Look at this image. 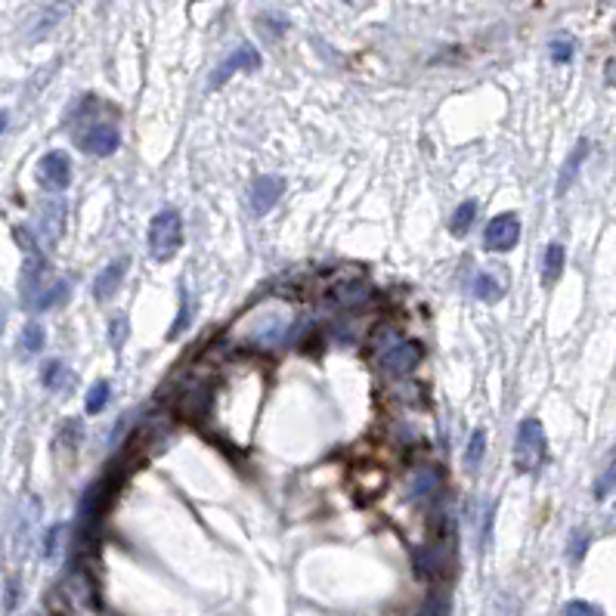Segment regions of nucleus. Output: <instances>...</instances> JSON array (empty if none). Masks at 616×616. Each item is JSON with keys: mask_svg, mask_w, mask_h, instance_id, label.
<instances>
[{"mask_svg": "<svg viewBox=\"0 0 616 616\" xmlns=\"http://www.w3.org/2000/svg\"><path fill=\"white\" fill-rule=\"evenodd\" d=\"M62 532H66V527H62V524H60V527H53V530H50V536H47V542H44V551H47V557H53L56 555V548H60V536H62Z\"/></svg>", "mask_w": 616, "mask_h": 616, "instance_id": "24", "label": "nucleus"}, {"mask_svg": "<svg viewBox=\"0 0 616 616\" xmlns=\"http://www.w3.org/2000/svg\"><path fill=\"white\" fill-rule=\"evenodd\" d=\"M66 378H68V369L62 365V359H50V363H44L41 384H44L47 390H60Z\"/></svg>", "mask_w": 616, "mask_h": 616, "instance_id": "17", "label": "nucleus"}, {"mask_svg": "<svg viewBox=\"0 0 616 616\" xmlns=\"http://www.w3.org/2000/svg\"><path fill=\"white\" fill-rule=\"evenodd\" d=\"M41 239H47V242H56L62 236V227H66V204L62 202H47L41 208Z\"/></svg>", "mask_w": 616, "mask_h": 616, "instance_id": "10", "label": "nucleus"}, {"mask_svg": "<svg viewBox=\"0 0 616 616\" xmlns=\"http://www.w3.org/2000/svg\"><path fill=\"white\" fill-rule=\"evenodd\" d=\"M474 294H477L480 300H499L502 298V282H496L490 273H480L477 279H474Z\"/></svg>", "mask_w": 616, "mask_h": 616, "instance_id": "19", "label": "nucleus"}, {"mask_svg": "<svg viewBox=\"0 0 616 616\" xmlns=\"http://www.w3.org/2000/svg\"><path fill=\"white\" fill-rule=\"evenodd\" d=\"M613 490H616V455L607 461V468L601 471V477L595 480V499L601 502V499H607Z\"/></svg>", "mask_w": 616, "mask_h": 616, "instance_id": "20", "label": "nucleus"}, {"mask_svg": "<svg viewBox=\"0 0 616 616\" xmlns=\"http://www.w3.org/2000/svg\"><path fill=\"white\" fill-rule=\"evenodd\" d=\"M75 143L81 146V152L96 158H108L118 152L121 146V131L115 127V121L102 118H84L75 127Z\"/></svg>", "mask_w": 616, "mask_h": 616, "instance_id": "3", "label": "nucleus"}, {"mask_svg": "<svg viewBox=\"0 0 616 616\" xmlns=\"http://www.w3.org/2000/svg\"><path fill=\"white\" fill-rule=\"evenodd\" d=\"M37 180H41L44 189L50 192H62L72 183V162H68L66 152L53 149L37 162Z\"/></svg>", "mask_w": 616, "mask_h": 616, "instance_id": "5", "label": "nucleus"}, {"mask_svg": "<svg viewBox=\"0 0 616 616\" xmlns=\"http://www.w3.org/2000/svg\"><path fill=\"white\" fill-rule=\"evenodd\" d=\"M586 156H588V140H580V143L573 146V152L567 156V162H564L561 177H557V196H564V192H567V186L576 180V174H580V168H582V162H586Z\"/></svg>", "mask_w": 616, "mask_h": 616, "instance_id": "11", "label": "nucleus"}, {"mask_svg": "<svg viewBox=\"0 0 616 616\" xmlns=\"http://www.w3.org/2000/svg\"><path fill=\"white\" fill-rule=\"evenodd\" d=\"M127 267H131V258H118V260H112L106 269H100V273H96V279H93V298L96 300L112 298V294L118 292L121 282H124Z\"/></svg>", "mask_w": 616, "mask_h": 616, "instance_id": "9", "label": "nucleus"}, {"mask_svg": "<svg viewBox=\"0 0 616 616\" xmlns=\"http://www.w3.org/2000/svg\"><path fill=\"white\" fill-rule=\"evenodd\" d=\"M484 449H486V434L477 428V431L471 434V443H468V452H465V461H468V468H471V471L480 465V459H484Z\"/></svg>", "mask_w": 616, "mask_h": 616, "instance_id": "22", "label": "nucleus"}, {"mask_svg": "<svg viewBox=\"0 0 616 616\" xmlns=\"http://www.w3.org/2000/svg\"><path fill=\"white\" fill-rule=\"evenodd\" d=\"M127 335H131V319H127V313H115L112 323H108V344L121 350L127 344Z\"/></svg>", "mask_w": 616, "mask_h": 616, "instance_id": "18", "label": "nucleus"}, {"mask_svg": "<svg viewBox=\"0 0 616 616\" xmlns=\"http://www.w3.org/2000/svg\"><path fill=\"white\" fill-rule=\"evenodd\" d=\"M282 192H285V180L276 177V174H264V177L254 180L252 189H248V204H252L254 214L264 217L276 208V204H279Z\"/></svg>", "mask_w": 616, "mask_h": 616, "instance_id": "7", "label": "nucleus"}, {"mask_svg": "<svg viewBox=\"0 0 616 616\" xmlns=\"http://www.w3.org/2000/svg\"><path fill=\"white\" fill-rule=\"evenodd\" d=\"M84 440V421L81 419H68L66 425L60 428V434H56V449H78V443Z\"/></svg>", "mask_w": 616, "mask_h": 616, "instance_id": "14", "label": "nucleus"}, {"mask_svg": "<svg viewBox=\"0 0 616 616\" xmlns=\"http://www.w3.org/2000/svg\"><path fill=\"white\" fill-rule=\"evenodd\" d=\"M586 545H588V539L582 536V532H576V536H573V545H570V548H573V551H576V557H580V555H582V548H586Z\"/></svg>", "mask_w": 616, "mask_h": 616, "instance_id": "26", "label": "nucleus"}, {"mask_svg": "<svg viewBox=\"0 0 616 616\" xmlns=\"http://www.w3.org/2000/svg\"><path fill=\"white\" fill-rule=\"evenodd\" d=\"M186 325H189V294L183 292V304H180V313H177V323H174V329L168 332L171 338H177L180 332L186 329Z\"/></svg>", "mask_w": 616, "mask_h": 616, "instance_id": "23", "label": "nucleus"}, {"mask_svg": "<svg viewBox=\"0 0 616 616\" xmlns=\"http://www.w3.org/2000/svg\"><path fill=\"white\" fill-rule=\"evenodd\" d=\"M108 394H112V384L108 381H96L93 388L87 390V400H84V409L87 415H100L108 403Z\"/></svg>", "mask_w": 616, "mask_h": 616, "instance_id": "16", "label": "nucleus"}, {"mask_svg": "<svg viewBox=\"0 0 616 616\" xmlns=\"http://www.w3.org/2000/svg\"><path fill=\"white\" fill-rule=\"evenodd\" d=\"M474 217H477V202H461L459 208H455L452 220H449V229H452V236H465L468 229L474 227Z\"/></svg>", "mask_w": 616, "mask_h": 616, "instance_id": "13", "label": "nucleus"}, {"mask_svg": "<svg viewBox=\"0 0 616 616\" xmlns=\"http://www.w3.org/2000/svg\"><path fill=\"white\" fill-rule=\"evenodd\" d=\"M561 269H564V245L561 242H551L542 254V282L545 285H551V282L561 276Z\"/></svg>", "mask_w": 616, "mask_h": 616, "instance_id": "12", "label": "nucleus"}, {"mask_svg": "<svg viewBox=\"0 0 616 616\" xmlns=\"http://www.w3.org/2000/svg\"><path fill=\"white\" fill-rule=\"evenodd\" d=\"M551 62H557V66H564V62H570L573 60V53H576V44H573V37H557V41H551Z\"/></svg>", "mask_w": 616, "mask_h": 616, "instance_id": "21", "label": "nucleus"}, {"mask_svg": "<svg viewBox=\"0 0 616 616\" xmlns=\"http://www.w3.org/2000/svg\"><path fill=\"white\" fill-rule=\"evenodd\" d=\"M521 239V220L517 214H499L486 223V233H484V245L486 252H511Z\"/></svg>", "mask_w": 616, "mask_h": 616, "instance_id": "6", "label": "nucleus"}, {"mask_svg": "<svg viewBox=\"0 0 616 616\" xmlns=\"http://www.w3.org/2000/svg\"><path fill=\"white\" fill-rule=\"evenodd\" d=\"M548 459V443H545V431L539 419H524L517 428L515 440V468L521 474H536Z\"/></svg>", "mask_w": 616, "mask_h": 616, "instance_id": "2", "label": "nucleus"}, {"mask_svg": "<svg viewBox=\"0 0 616 616\" xmlns=\"http://www.w3.org/2000/svg\"><path fill=\"white\" fill-rule=\"evenodd\" d=\"M146 245H149L152 260H158V264H168L171 258H177L180 245H183V217L174 208L158 211L149 220V239H146Z\"/></svg>", "mask_w": 616, "mask_h": 616, "instance_id": "1", "label": "nucleus"}, {"mask_svg": "<svg viewBox=\"0 0 616 616\" xmlns=\"http://www.w3.org/2000/svg\"><path fill=\"white\" fill-rule=\"evenodd\" d=\"M567 616H601L598 607H588V604H570Z\"/></svg>", "mask_w": 616, "mask_h": 616, "instance_id": "25", "label": "nucleus"}, {"mask_svg": "<svg viewBox=\"0 0 616 616\" xmlns=\"http://www.w3.org/2000/svg\"><path fill=\"white\" fill-rule=\"evenodd\" d=\"M421 363V348L415 341H400L388 344V350L381 353V369L390 375H409L412 369H419Z\"/></svg>", "mask_w": 616, "mask_h": 616, "instance_id": "8", "label": "nucleus"}, {"mask_svg": "<svg viewBox=\"0 0 616 616\" xmlns=\"http://www.w3.org/2000/svg\"><path fill=\"white\" fill-rule=\"evenodd\" d=\"M258 68H260L258 47H252V44H239V47H236L233 53H229L227 60L214 68V75H211V87L227 84L236 72H258Z\"/></svg>", "mask_w": 616, "mask_h": 616, "instance_id": "4", "label": "nucleus"}, {"mask_svg": "<svg viewBox=\"0 0 616 616\" xmlns=\"http://www.w3.org/2000/svg\"><path fill=\"white\" fill-rule=\"evenodd\" d=\"M44 341H47V335H44L41 323H28V325L22 329V335H19V348H22L25 356H31V353L41 350Z\"/></svg>", "mask_w": 616, "mask_h": 616, "instance_id": "15", "label": "nucleus"}]
</instances>
